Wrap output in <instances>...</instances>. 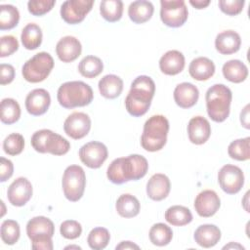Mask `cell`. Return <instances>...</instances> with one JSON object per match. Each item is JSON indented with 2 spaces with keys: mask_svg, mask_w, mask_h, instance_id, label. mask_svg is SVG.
Returning <instances> with one entry per match:
<instances>
[{
  "mask_svg": "<svg viewBox=\"0 0 250 250\" xmlns=\"http://www.w3.org/2000/svg\"><path fill=\"white\" fill-rule=\"evenodd\" d=\"M148 163L146 157L140 154H131L114 159L107 167V179L116 185L129 181H138L146 176Z\"/></svg>",
  "mask_w": 250,
  "mask_h": 250,
  "instance_id": "obj_1",
  "label": "cell"
},
{
  "mask_svg": "<svg viewBox=\"0 0 250 250\" xmlns=\"http://www.w3.org/2000/svg\"><path fill=\"white\" fill-rule=\"evenodd\" d=\"M154 93L155 83L149 76L140 75L135 78L125 99L128 113L135 117L146 114L151 104Z\"/></svg>",
  "mask_w": 250,
  "mask_h": 250,
  "instance_id": "obj_2",
  "label": "cell"
},
{
  "mask_svg": "<svg viewBox=\"0 0 250 250\" xmlns=\"http://www.w3.org/2000/svg\"><path fill=\"white\" fill-rule=\"evenodd\" d=\"M169 121L161 114L150 116L144 125L141 145L146 151L154 152L163 148L167 142Z\"/></svg>",
  "mask_w": 250,
  "mask_h": 250,
  "instance_id": "obj_3",
  "label": "cell"
},
{
  "mask_svg": "<svg viewBox=\"0 0 250 250\" xmlns=\"http://www.w3.org/2000/svg\"><path fill=\"white\" fill-rule=\"evenodd\" d=\"M232 94L229 87L224 84L211 86L205 95L206 108L209 117L215 122L225 121L230 110Z\"/></svg>",
  "mask_w": 250,
  "mask_h": 250,
  "instance_id": "obj_4",
  "label": "cell"
},
{
  "mask_svg": "<svg viewBox=\"0 0 250 250\" xmlns=\"http://www.w3.org/2000/svg\"><path fill=\"white\" fill-rule=\"evenodd\" d=\"M94 98L92 88L83 81H68L60 86L57 93L59 104L64 108L85 106Z\"/></svg>",
  "mask_w": 250,
  "mask_h": 250,
  "instance_id": "obj_5",
  "label": "cell"
},
{
  "mask_svg": "<svg viewBox=\"0 0 250 250\" xmlns=\"http://www.w3.org/2000/svg\"><path fill=\"white\" fill-rule=\"evenodd\" d=\"M30 142L32 147L40 153L63 155L70 148V144L66 139L49 129L36 131L32 135Z\"/></svg>",
  "mask_w": 250,
  "mask_h": 250,
  "instance_id": "obj_6",
  "label": "cell"
},
{
  "mask_svg": "<svg viewBox=\"0 0 250 250\" xmlns=\"http://www.w3.org/2000/svg\"><path fill=\"white\" fill-rule=\"evenodd\" d=\"M54 67V60L47 52L35 54L26 61L22 66L23 78L31 83H38L45 80Z\"/></svg>",
  "mask_w": 250,
  "mask_h": 250,
  "instance_id": "obj_7",
  "label": "cell"
},
{
  "mask_svg": "<svg viewBox=\"0 0 250 250\" xmlns=\"http://www.w3.org/2000/svg\"><path fill=\"white\" fill-rule=\"evenodd\" d=\"M62 190L66 199L71 202L78 201L84 193L86 186V176L82 167L70 165L63 172Z\"/></svg>",
  "mask_w": 250,
  "mask_h": 250,
  "instance_id": "obj_8",
  "label": "cell"
},
{
  "mask_svg": "<svg viewBox=\"0 0 250 250\" xmlns=\"http://www.w3.org/2000/svg\"><path fill=\"white\" fill-rule=\"evenodd\" d=\"M160 19L169 27H180L188 20V11L186 2L183 0H161Z\"/></svg>",
  "mask_w": 250,
  "mask_h": 250,
  "instance_id": "obj_9",
  "label": "cell"
},
{
  "mask_svg": "<svg viewBox=\"0 0 250 250\" xmlns=\"http://www.w3.org/2000/svg\"><path fill=\"white\" fill-rule=\"evenodd\" d=\"M218 182L226 193L235 194L240 191L244 185V174L239 167L226 164L218 173Z\"/></svg>",
  "mask_w": 250,
  "mask_h": 250,
  "instance_id": "obj_10",
  "label": "cell"
},
{
  "mask_svg": "<svg viewBox=\"0 0 250 250\" xmlns=\"http://www.w3.org/2000/svg\"><path fill=\"white\" fill-rule=\"evenodd\" d=\"M93 0H67L61 6V17L69 24L80 23L92 10Z\"/></svg>",
  "mask_w": 250,
  "mask_h": 250,
  "instance_id": "obj_11",
  "label": "cell"
},
{
  "mask_svg": "<svg viewBox=\"0 0 250 250\" xmlns=\"http://www.w3.org/2000/svg\"><path fill=\"white\" fill-rule=\"evenodd\" d=\"M107 155V148L101 142H89L79 149V158L81 162L92 169L100 168L106 160Z\"/></svg>",
  "mask_w": 250,
  "mask_h": 250,
  "instance_id": "obj_12",
  "label": "cell"
},
{
  "mask_svg": "<svg viewBox=\"0 0 250 250\" xmlns=\"http://www.w3.org/2000/svg\"><path fill=\"white\" fill-rule=\"evenodd\" d=\"M91 129V119L84 112H73L66 117L63 123L64 133L74 139L80 140L88 135Z\"/></svg>",
  "mask_w": 250,
  "mask_h": 250,
  "instance_id": "obj_13",
  "label": "cell"
},
{
  "mask_svg": "<svg viewBox=\"0 0 250 250\" xmlns=\"http://www.w3.org/2000/svg\"><path fill=\"white\" fill-rule=\"evenodd\" d=\"M32 185L23 177L16 179L8 188L7 197L9 202L17 207L25 205L32 196Z\"/></svg>",
  "mask_w": 250,
  "mask_h": 250,
  "instance_id": "obj_14",
  "label": "cell"
},
{
  "mask_svg": "<svg viewBox=\"0 0 250 250\" xmlns=\"http://www.w3.org/2000/svg\"><path fill=\"white\" fill-rule=\"evenodd\" d=\"M221 206L219 195L211 189H205L198 193L194 200V209L200 217L208 218L216 214Z\"/></svg>",
  "mask_w": 250,
  "mask_h": 250,
  "instance_id": "obj_15",
  "label": "cell"
},
{
  "mask_svg": "<svg viewBox=\"0 0 250 250\" xmlns=\"http://www.w3.org/2000/svg\"><path fill=\"white\" fill-rule=\"evenodd\" d=\"M51 104V97L45 89H34L25 98V108L27 112L34 116L44 114Z\"/></svg>",
  "mask_w": 250,
  "mask_h": 250,
  "instance_id": "obj_16",
  "label": "cell"
},
{
  "mask_svg": "<svg viewBox=\"0 0 250 250\" xmlns=\"http://www.w3.org/2000/svg\"><path fill=\"white\" fill-rule=\"evenodd\" d=\"M82 51L80 41L74 36H64L59 40L56 46V53L58 58L62 62H71L75 61Z\"/></svg>",
  "mask_w": 250,
  "mask_h": 250,
  "instance_id": "obj_17",
  "label": "cell"
},
{
  "mask_svg": "<svg viewBox=\"0 0 250 250\" xmlns=\"http://www.w3.org/2000/svg\"><path fill=\"white\" fill-rule=\"evenodd\" d=\"M188 135L189 141L194 145L206 143L211 135L209 121L203 116L192 117L188 124Z\"/></svg>",
  "mask_w": 250,
  "mask_h": 250,
  "instance_id": "obj_18",
  "label": "cell"
},
{
  "mask_svg": "<svg viewBox=\"0 0 250 250\" xmlns=\"http://www.w3.org/2000/svg\"><path fill=\"white\" fill-rule=\"evenodd\" d=\"M171 184L169 178L161 173L154 174L146 184V194L154 201H161L166 198L170 192Z\"/></svg>",
  "mask_w": 250,
  "mask_h": 250,
  "instance_id": "obj_19",
  "label": "cell"
},
{
  "mask_svg": "<svg viewBox=\"0 0 250 250\" xmlns=\"http://www.w3.org/2000/svg\"><path fill=\"white\" fill-rule=\"evenodd\" d=\"M199 91L196 86L189 82H183L174 90L175 103L182 108L192 107L198 101Z\"/></svg>",
  "mask_w": 250,
  "mask_h": 250,
  "instance_id": "obj_20",
  "label": "cell"
},
{
  "mask_svg": "<svg viewBox=\"0 0 250 250\" xmlns=\"http://www.w3.org/2000/svg\"><path fill=\"white\" fill-rule=\"evenodd\" d=\"M241 38L234 30H225L220 32L215 39L216 50L222 55H231L240 49Z\"/></svg>",
  "mask_w": 250,
  "mask_h": 250,
  "instance_id": "obj_21",
  "label": "cell"
},
{
  "mask_svg": "<svg viewBox=\"0 0 250 250\" xmlns=\"http://www.w3.org/2000/svg\"><path fill=\"white\" fill-rule=\"evenodd\" d=\"M185 67V57L177 50L166 52L159 60V68L166 75H176Z\"/></svg>",
  "mask_w": 250,
  "mask_h": 250,
  "instance_id": "obj_22",
  "label": "cell"
},
{
  "mask_svg": "<svg viewBox=\"0 0 250 250\" xmlns=\"http://www.w3.org/2000/svg\"><path fill=\"white\" fill-rule=\"evenodd\" d=\"M55 233L54 223L47 217L37 216L30 219L26 225V234L31 240L40 236H52Z\"/></svg>",
  "mask_w": 250,
  "mask_h": 250,
  "instance_id": "obj_23",
  "label": "cell"
},
{
  "mask_svg": "<svg viewBox=\"0 0 250 250\" xmlns=\"http://www.w3.org/2000/svg\"><path fill=\"white\" fill-rule=\"evenodd\" d=\"M195 242L204 248L215 246L221 239V230L215 225L205 224L199 226L194 231Z\"/></svg>",
  "mask_w": 250,
  "mask_h": 250,
  "instance_id": "obj_24",
  "label": "cell"
},
{
  "mask_svg": "<svg viewBox=\"0 0 250 250\" xmlns=\"http://www.w3.org/2000/svg\"><path fill=\"white\" fill-rule=\"evenodd\" d=\"M189 75L197 81H205L215 73L214 62L206 57H198L191 61L188 66Z\"/></svg>",
  "mask_w": 250,
  "mask_h": 250,
  "instance_id": "obj_25",
  "label": "cell"
},
{
  "mask_svg": "<svg viewBox=\"0 0 250 250\" xmlns=\"http://www.w3.org/2000/svg\"><path fill=\"white\" fill-rule=\"evenodd\" d=\"M154 8L151 2L146 0L134 1L129 5L128 16L135 23H144L151 19Z\"/></svg>",
  "mask_w": 250,
  "mask_h": 250,
  "instance_id": "obj_26",
  "label": "cell"
},
{
  "mask_svg": "<svg viewBox=\"0 0 250 250\" xmlns=\"http://www.w3.org/2000/svg\"><path fill=\"white\" fill-rule=\"evenodd\" d=\"M99 91L105 99H115L122 93L123 80L114 74L104 75L99 81Z\"/></svg>",
  "mask_w": 250,
  "mask_h": 250,
  "instance_id": "obj_27",
  "label": "cell"
},
{
  "mask_svg": "<svg viewBox=\"0 0 250 250\" xmlns=\"http://www.w3.org/2000/svg\"><path fill=\"white\" fill-rule=\"evenodd\" d=\"M224 77L232 83H241L248 76L247 66L239 60H230L224 63L223 68Z\"/></svg>",
  "mask_w": 250,
  "mask_h": 250,
  "instance_id": "obj_28",
  "label": "cell"
},
{
  "mask_svg": "<svg viewBox=\"0 0 250 250\" xmlns=\"http://www.w3.org/2000/svg\"><path fill=\"white\" fill-rule=\"evenodd\" d=\"M115 208L121 217L133 218L139 214L141 205L137 197L130 193H124L116 200Z\"/></svg>",
  "mask_w": 250,
  "mask_h": 250,
  "instance_id": "obj_29",
  "label": "cell"
},
{
  "mask_svg": "<svg viewBox=\"0 0 250 250\" xmlns=\"http://www.w3.org/2000/svg\"><path fill=\"white\" fill-rule=\"evenodd\" d=\"M165 220L172 226L182 227L192 221V214L190 210L185 206L174 205L166 210Z\"/></svg>",
  "mask_w": 250,
  "mask_h": 250,
  "instance_id": "obj_30",
  "label": "cell"
},
{
  "mask_svg": "<svg viewBox=\"0 0 250 250\" xmlns=\"http://www.w3.org/2000/svg\"><path fill=\"white\" fill-rule=\"evenodd\" d=\"M21 40L25 49H37L42 43V30L40 26L36 23L26 24L21 30Z\"/></svg>",
  "mask_w": 250,
  "mask_h": 250,
  "instance_id": "obj_31",
  "label": "cell"
},
{
  "mask_svg": "<svg viewBox=\"0 0 250 250\" xmlns=\"http://www.w3.org/2000/svg\"><path fill=\"white\" fill-rule=\"evenodd\" d=\"M104 69V63L102 60L96 56H86L84 57L79 64V73L86 78H95L102 73Z\"/></svg>",
  "mask_w": 250,
  "mask_h": 250,
  "instance_id": "obj_32",
  "label": "cell"
},
{
  "mask_svg": "<svg viewBox=\"0 0 250 250\" xmlns=\"http://www.w3.org/2000/svg\"><path fill=\"white\" fill-rule=\"evenodd\" d=\"M149 240L153 245L165 246L169 244L173 238V231L170 227L163 223L154 224L149 229Z\"/></svg>",
  "mask_w": 250,
  "mask_h": 250,
  "instance_id": "obj_33",
  "label": "cell"
},
{
  "mask_svg": "<svg viewBox=\"0 0 250 250\" xmlns=\"http://www.w3.org/2000/svg\"><path fill=\"white\" fill-rule=\"evenodd\" d=\"M100 13L106 21H117L123 14V2L120 0H104L100 4Z\"/></svg>",
  "mask_w": 250,
  "mask_h": 250,
  "instance_id": "obj_34",
  "label": "cell"
},
{
  "mask_svg": "<svg viewBox=\"0 0 250 250\" xmlns=\"http://www.w3.org/2000/svg\"><path fill=\"white\" fill-rule=\"evenodd\" d=\"M21 117V107L19 103L11 98L3 99L1 102V121L11 125L16 123Z\"/></svg>",
  "mask_w": 250,
  "mask_h": 250,
  "instance_id": "obj_35",
  "label": "cell"
},
{
  "mask_svg": "<svg viewBox=\"0 0 250 250\" xmlns=\"http://www.w3.org/2000/svg\"><path fill=\"white\" fill-rule=\"evenodd\" d=\"M229 155L235 160L245 161L250 158V138L237 139L232 141L228 147Z\"/></svg>",
  "mask_w": 250,
  "mask_h": 250,
  "instance_id": "obj_36",
  "label": "cell"
},
{
  "mask_svg": "<svg viewBox=\"0 0 250 250\" xmlns=\"http://www.w3.org/2000/svg\"><path fill=\"white\" fill-rule=\"evenodd\" d=\"M20 21L19 10L13 5H0V29L7 30L16 27Z\"/></svg>",
  "mask_w": 250,
  "mask_h": 250,
  "instance_id": "obj_37",
  "label": "cell"
},
{
  "mask_svg": "<svg viewBox=\"0 0 250 250\" xmlns=\"http://www.w3.org/2000/svg\"><path fill=\"white\" fill-rule=\"evenodd\" d=\"M110 234L109 231L102 227L93 229L87 237V242L90 248L94 250H102L105 248L109 242Z\"/></svg>",
  "mask_w": 250,
  "mask_h": 250,
  "instance_id": "obj_38",
  "label": "cell"
},
{
  "mask_svg": "<svg viewBox=\"0 0 250 250\" xmlns=\"http://www.w3.org/2000/svg\"><path fill=\"white\" fill-rule=\"evenodd\" d=\"M1 238L5 244H15L21 234L20 225L15 220H5L1 225Z\"/></svg>",
  "mask_w": 250,
  "mask_h": 250,
  "instance_id": "obj_39",
  "label": "cell"
},
{
  "mask_svg": "<svg viewBox=\"0 0 250 250\" xmlns=\"http://www.w3.org/2000/svg\"><path fill=\"white\" fill-rule=\"evenodd\" d=\"M24 147V139L19 133H12L8 135L3 142V149L8 155H18Z\"/></svg>",
  "mask_w": 250,
  "mask_h": 250,
  "instance_id": "obj_40",
  "label": "cell"
},
{
  "mask_svg": "<svg viewBox=\"0 0 250 250\" xmlns=\"http://www.w3.org/2000/svg\"><path fill=\"white\" fill-rule=\"evenodd\" d=\"M60 232L66 239H75L81 235L82 227L75 220H66L61 224Z\"/></svg>",
  "mask_w": 250,
  "mask_h": 250,
  "instance_id": "obj_41",
  "label": "cell"
},
{
  "mask_svg": "<svg viewBox=\"0 0 250 250\" xmlns=\"http://www.w3.org/2000/svg\"><path fill=\"white\" fill-rule=\"evenodd\" d=\"M55 4V0H30L27 2V9L33 16H43L50 12Z\"/></svg>",
  "mask_w": 250,
  "mask_h": 250,
  "instance_id": "obj_42",
  "label": "cell"
},
{
  "mask_svg": "<svg viewBox=\"0 0 250 250\" xmlns=\"http://www.w3.org/2000/svg\"><path fill=\"white\" fill-rule=\"evenodd\" d=\"M245 1L244 0H220V10L229 16H236L243 10Z\"/></svg>",
  "mask_w": 250,
  "mask_h": 250,
  "instance_id": "obj_43",
  "label": "cell"
},
{
  "mask_svg": "<svg viewBox=\"0 0 250 250\" xmlns=\"http://www.w3.org/2000/svg\"><path fill=\"white\" fill-rule=\"evenodd\" d=\"M0 57L5 58L11 56L19 49L18 39L13 35H5L0 38Z\"/></svg>",
  "mask_w": 250,
  "mask_h": 250,
  "instance_id": "obj_44",
  "label": "cell"
},
{
  "mask_svg": "<svg viewBox=\"0 0 250 250\" xmlns=\"http://www.w3.org/2000/svg\"><path fill=\"white\" fill-rule=\"evenodd\" d=\"M14 173L13 162L5 157L0 158V182H6Z\"/></svg>",
  "mask_w": 250,
  "mask_h": 250,
  "instance_id": "obj_45",
  "label": "cell"
},
{
  "mask_svg": "<svg viewBox=\"0 0 250 250\" xmlns=\"http://www.w3.org/2000/svg\"><path fill=\"white\" fill-rule=\"evenodd\" d=\"M0 83L1 85L10 84L15 78V68L9 63H1L0 65Z\"/></svg>",
  "mask_w": 250,
  "mask_h": 250,
  "instance_id": "obj_46",
  "label": "cell"
},
{
  "mask_svg": "<svg viewBox=\"0 0 250 250\" xmlns=\"http://www.w3.org/2000/svg\"><path fill=\"white\" fill-rule=\"evenodd\" d=\"M31 248L33 250H52L54 248L51 236H41L31 239Z\"/></svg>",
  "mask_w": 250,
  "mask_h": 250,
  "instance_id": "obj_47",
  "label": "cell"
},
{
  "mask_svg": "<svg viewBox=\"0 0 250 250\" xmlns=\"http://www.w3.org/2000/svg\"><path fill=\"white\" fill-rule=\"evenodd\" d=\"M240 122L241 125L246 128L249 129L250 128V122H249V104H246L243 109L240 112Z\"/></svg>",
  "mask_w": 250,
  "mask_h": 250,
  "instance_id": "obj_48",
  "label": "cell"
},
{
  "mask_svg": "<svg viewBox=\"0 0 250 250\" xmlns=\"http://www.w3.org/2000/svg\"><path fill=\"white\" fill-rule=\"evenodd\" d=\"M189 4L195 9L200 10V9L206 8L210 4V1L209 0H189Z\"/></svg>",
  "mask_w": 250,
  "mask_h": 250,
  "instance_id": "obj_49",
  "label": "cell"
},
{
  "mask_svg": "<svg viewBox=\"0 0 250 250\" xmlns=\"http://www.w3.org/2000/svg\"><path fill=\"white\" fill-rule=\"evenodd\" d=\"M116 250L117 249H140V247L133 243L132 241H121L118 245H116Z\"/></svg>",
  "mask_w": 250,
  "mask_h": 250,
  "instance_id": "obj_50",
  "label": "cell"
},
{
  "mask_svg": "<svg viewBox=\"0 0 250 250\" xmlns=\"http://www.w3.org/2000/svg\"><path fill=\"white\" fill-rule=\"evenodd\" d=\"M229 248H238V249H244V247H243V246H241L240 244H238V243H233V242H230L229 244H228V245H225V246L223 247V249H229Z\"/></svg>",
  "mask_w": 250,
  "mask_h": 250,
  "instance_id": "obj_51",
  "label": "cell"
},
{
  "mask_svg": "<svg viewBox=\"0 0 250 250\" xmlns=\"http://www.w3.org/2000/svg\"><path fill=\"white\" fill-rule=\"evenodd\" d=\"M248 195H249V191H247L246 193H245V196H244V199L242 200V204H243V207H244V209L247 211V212H249V208H248Z\"/></svg>",
  "mask_w": 250,
  "mask_h": 250,
  "instance_id": "obj_52",
  "label": "cell"
},
{
  "mask_svg": "<svg viewBox=\"0 0 250 250\" xmlns=\"http://www.w3.org/2000/svg\"><path fill=\"white\" fill-rule=\"evenodd\" d=\"M81 249L80 246H77V245H69V246H66L64 249Z\"/></svg>",
  "mask_w": 250,
  "mask_h": 250,
  "instance_id": "obj_53",
  "label": "cell"
}]
</instances>
